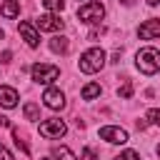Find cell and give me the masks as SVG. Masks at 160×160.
Wrapping results in <instances>:
<instances>
[{
  "label": "cell",
  "mask_w": 160,
  "mask_h": 160,
  "mask_svg": "<svg viewBox=\"0 0 160 160\" xmlns=\"http://www.w3.org/2000/svg\"><path fill=\"white\" fill-rule=\"evenodd\" d=\"M102 18H105V8H102V2H85V5L78 8V20H80V22L98 25Z\"/></svg>",
  "instance_id": "3957f363"
},
{
  "label": "cell",
  "mask_w": 160,
  "mask_h": 160,
  "mask_svg": "<svg viewBox=\"0 0 160 160\" xmlns=\"http://www.w3.org/2000/svg\"><path fill=\"white\" fill-rule=\"evenodd\" d=\"M22 112H25V118H28V120H40V108H38L35 102H25Z\"/></svg>",
  "instance_id": "9a60e30c"
},
{
  "label": "cell",
  "mask_w": 160,
  "mask_h": 160,
  "mask_svg": "<svg viewBox=\"0 0 160 160\" xmlns=\"http://www.w3.org/2000/svg\"><path fill=\"white\" fill-rule=\"evenodd\" d=\"M82 160H98V155H95L90 148H85V150H82Z\"/></svg>",
  "instance_id": "44dd1931"
},
{
  "label": "cell",
  "mask_w": 160,
  "mask_h": 160,
  "mask_svg": "<svg viewBox=\"0 0 160 160\" xmlns=\"http://www.w3.org/2000/svg\"><path fill=\"white\" fill-rule=\"evenodd\" d=\"M20 35H22V40H25L30 48H38V45H40V32H38V28H35L32 22L22 20V22H20Z\"/></svg>",
  "instance_id": "9c48e42d"
},
{
  "label": "cell",
  "mask_w": 160,
  "mask_h": 160,
  "mask_svg": "<svg viewBox=\"0 0 160 160\" xmlns=\"http://www.w3.org/2000/svg\"><path fill=\"white\" fill-rule=\"evenodd\" d=\"M135 65H138L140 72L155 75V72L160 70V50H155V48H142V50H138Z\"/></svg>",
  "instance_id": "7a4b0ae2"
},
{
  "label": "cell",
  "mask_w": 160,
  "mask_h": 160,
  "mask_svg": "<svg viewBox=\"0 0 160 160\" xmlns=\"http://www.w3.org/2000/svg\"><path fill=\"white\" fill-rule=\"evenodd\" d=\"M138 35L142 40H152V38H160V20L152 18V20H145L140 28H138Z\"/></svg>",
  "instance_id": "30bf717a"
},
{
  "label": "cell",
  "mask_w": 160,
  "mask_h": 160,
  "mask_svg": "<svg viewBox=\"0 0 160 160\" xmlns=\"http://www.w3.org/2000/svg\"><path fill=\"white\" fill-rule=\"evenodd\" d=\"M62 18L60 15H52V12H48V15H40L38 20H35V28L38 30H45V32H58V30H62Z\"/></svg>",
  "instance_id": "52a82bcc"
},
{
  "label": "cell",
  "mask_w": 160,
  "mask_h": 160,
  "mask_svg": "<svg viewBox=\"0 0 160 160\" xmlns=\"http://www.w3.org/2000/svg\"><path fill=\"white\" fill-rule=\"evenodd\" d=\"M100 138H102L105 142L122 145V142H128V130H122V128H118V125H105V128H100Z\"/></svg>",
  "instance_id": "8992f818"
},
{
  "label": "cell",
  "mask_w": 160,
  "mask_h": 160,
  "mask_svg": "<svg viewBox=\"0 0 160 160\" xmlns=\"http://www.w3.org/2000/svg\"><path fill=\"white\" fill-rule=\"evenodd\" d=\"M0 160H15V158H12V155H10V152H8V150L0 145Z\"/></svg>",
  "instance_id": "7402d4cb"
},
{
  "label": "cell",
  "mask_w": 160,
  "mask_h": 160,
  "mask_svg": "<svg viewBox=\"0 0 160 160\" xmlns=\"http://www.w3.org/2000/svg\"><path fill=\"white\" fill-rule=\"evenodd\" d=\"M105 50L102 48H90V50H85L82 55H80V62H78V68H80V72H88V75H92V72H100L102 70V65H105Z\"/></svg>",
  "instance_id": "6da1fadb"
},
{
  "label": "cell",
  "mask_w": 160,
  "mask_h": 160,
  "mask_svg": "<svg viewBox=\"0 0 160 160\" xmlns=\"http://www.w3.org/2000/svg\"><path fill=\"white\" fill-rule=\"evenodd\" d=\"M42 5L50 10V12H60L65 8V0H42Z\"/></svg>",
  "instance_id": "e0dca14e"
},
{
  "label": "cell",
  "mask_w": 160,
  "mask_h": 160,
  "mask_svg": "<svg viewBox=\"0 0 160 160\" xmlns=\"http://www.w3.org/2000/svg\"><path fill=\"white\" fill-rule=\"evenodd\" d=\"M145 120H148V122H152V125H160V110H158V108L148 110V112H145Z\"/></svg>",
  "instance_id": "ac0fdd59"
},
{
  "label": "cell",
  "mask_w": 160,
  "mask_h": 160,
  "mask_svg": "<svg viewBox=\"0 0 160 160\" xmlns=\"http://www.w3.org/2000/svg\"><path fill=\"white\" fill-rule=\"evenodd\" d=\"M2 38H5V32H2V28H0V40H2Z\"/></svg>",
  "instance_id": "484cf974"
},
{
  "label": "cell",
  "mask_w": 160,
  "mask_h": 160,
  "mask_svg": "<svg viewBox=\"0 0 160 160\" xmlns=\"http://www.w3.org/2000/svg\"><path fill=\"white\" fill-rule=\"evenodd\" d=\"M0 125H2V128H10V120H8V118H2V115H0Z\"/></svg>",
  "instance_id": "603a6c76"
},
{
  "label": "cell",
  "mask_w": 160,
  "mask_h": 160,
  "mask_svg": "<svg viewBox=\"0 0 160 160\" xmlns=\"http://www.w3.org/2000/svg\"><path fill=\"white\" fill-rule=\"evenodd\" d=\"M42 100H45V105H48L50 110H62V108H65V95H62L58 88H48V90L42 92Z\"/></svg>",
  "instance_id": "ba28073f"
},
{
  "label": "cell",
  "mask_w": 160,
  "mask_h": 160,
  "mask_svg": "<svg viewBox=\"0 0 160 160\" xmlns=\"http://www.w3.org/2000/svg\"><path fill=\"white\" fill-rule=\"evenodd\" d=\"M18 100H20V95H18V90L15 88H10V85H0V105L2 108H15L18 105Z\"/></svg>",
  "instance_id": "8fae6325"
},
{
  "label": "cell",
  "mask_w": 160,
  "mask_h": 160,
  "mask_svg": "<svg viewBox=\"0 0 160 160\" xmlns=\"http://www.w3.org/2000/svg\"><path fill=\"white\" fill-rule=\"evenodd\" d=\"M148 2H150V5H160V0H148Z\"/></svg>",
  "instance_id": "cb8c5ba5"
},
{
  "label": "cell",
  "mask_w": 160,
  "mask_h": 160,
  "mask_svg": "<svg viewBox=\"0 0 160 160\" xmlns=\"http://www.w3.org/2000/svg\"><path fill=\"white\" fill-rule=\"evenodd\" d=\"M118 95L120 98H130L132 95V82H125L122 88H118Z\"/></svg>",
  "instance_id": "ffe728a7"
},
{
  "label": "cell",
  "mask_w": 160,
  "mask_h": 160,
  "mask_svg": "<svg viewBox=\"0 0 160 160\" xmlns=\"http://www.w3.org/2000/svg\"><path fill=\"white\" fill-rule=\"evenodd\" d=\"M30 72H32V80H35V82H40V85H48V82L58 80V75H60V68H58V65L35 62V65L30 68Z\"/></svg>",
  "instance_id": "277c9868"
},
{
  "label": "cell",
  "mask_w": 160,
  "mask_h": 160,
  "mask_svg": "<svg viewBox=\"0 0 160 160\" xmlns=\"http://www.w3.org/2000/svg\"><path fill=\"white\" fill-rule=\"evenodd\" d=\"M65 132H68V125H65L62 120H58V118L40 122V135H42V138H62Z\"/></svg>",
  "instance_id": "5b68a950"
},
{
  "label": "cell",
  "mask_w": 160,
  "mask_h": 160,
  "mask_svg": "<svg viewBox=\"0 0 160 160\" xmlns=\"http://www.w3.org/2000/svg\"><path fill=\"white\" fill-rule=\"evenodd\" d=\"M40 160H52V158H40Z\"/></svg>",
  "instance_id": "4316f807"
},
{
  "label": "cell",
  "mask_w": 160,
  "mask_h": 160,
  "mask_svg": "<svg viewBox=\"0 0 160 160\" xmlns=\"http://www.w3.org/2000/svg\"><path fill=\"white\" fill-rule=\"evenodd\" d=\"M52 155H55L58 160H78V158H75V155H72V152H70L65 145H58V148H52Z\"/></svg>",
  "instance_id": "2e32d148"
},
{
  "label": "cell",
  "mask_w": 160,
  "mask_h": 160,
  "mask_svg": "<svg viewBox=\"0 0 160 160\" xmlns=\"http://www.w3.org/2000/svg\"><path fill=\"white\" fill-rule=\"evenodd\" d=\"M115 160H140V155L135 150H122L120 155H115Z\"/></svg>",
  "instance_id": "d6986e66"
},
{
  "label": "cell",
  "mask_w": 160,
  "mask_h": 160,
  "mask_svg": "<svg viewBox=\"0 0 160 160\" xmlns=\"http://www.w3.org/2000/svg\"><path fill=\"white\" fill-rule=\"evenodd\" d=\"M158 155H160V145H158Z\"/></svg>",
  "instance_id": "83f0119b"
},
{
  "label": "cell",
  "mask_w": 160,
  "mask_h": 160,
  "mask_svg": "<svg viewBox=\"0 0 160 160\" xmlns=\"http://www.w3.org/2000/svg\"><path fill=\"white\" fill-rule=\"evenodd\" d=\"M0 15L2 18H18L20 15V0H5L2 5H0Z\"/></svg>",
  "instance_id": "7c38bea8"
},
{
  "label": "cell",
  "mask_w": 160,
  "mask_h": 160,
  "mask_svg": "<svg viewBox=\"0 0 160 160\" xmlns=\"http://www.w3.org/2000/svg\"><path fill=\"white\" fill-rule=\"evenodd\" d=\"M80 95H82V100H92V98H98V95H100V85H98V82H88V85L82 88V92H80Z\"/></svg>",
  "instance_id": "5bb4252c"
},
{
  "label": "cell",
  "mask_w": 160,
  "mask_h": 160,
  "mask_svg": "<svg viewBox=\"0 0 160 160\" xmlns=\"http://www.w3.org/2000/svg\"><path fill=\"white\" fill-rule=\"evenodd\" d=\"M122 5H132V0H122Z\"/></svg>",
  "instance_id": "d4e9b609"
},
{
  "label": "cell",
  "mask_w": 160,
  "mask_h": 160,
  "mask_svg": "<svg viewBox=\"0 0 160 160\" xmlns=\"http://www.w3.org/2000/svg\"><path fill=\"white\" fill-rule=\"evenodd\" d=\"M50 50H52V52H68V50H70V40L62 38V35H55V38L50 40Z\"/></svg>",
  "instance_id": "4fadbf2b"
}]
</instances>
